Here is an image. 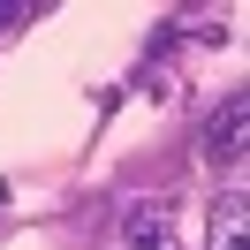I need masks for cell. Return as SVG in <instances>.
Returning a JSON list of instances; mask_svg holds the SVG:
<instances>
[{"label":"cell","mask_w":250,"mask_h":250,"mask_svg":"<svg viewBox=\"0 0 250 250\" xmlns=\"http://www.w3.org/2000/svg\"><path fill=\"white\" fill-rule=\"evenodd\" d=\"M243 122H250V99L228 91L212 106V122H205V159H212V167H243Z\"/></svg>","instance_id":"cell-1"},{"label":"cell","mask_w":250,"mask_h":250,"mask_svg":"<svg viewBox=\"0 0 250 250\" xmlns=\"http://www.w3.org/2000/svg\"><path fill=\"white\" fill-rule=\"evenodd\" d=\"M129 235H137V250H174L167 220H152V212H129Z\"/></svg>","instance_id":"cell-3"},{"label":"cell","mask_w":250,"mask_h":250,"mask_svg":"<svg viewBox=\"0 0 250 250\" xmlns=\"http://www.w3.org/2000/svg\"><path fill=\"white\" fill-rule=\"evenodd\" d=\"M23 16H31V8H23V0H0V31H16Z\"/></svg>","instance_id":"cell-4"},{"label":"cell","mask_w":250,"mask_h":250,"mask_svg":"<svg viewBox=\"0 0 250 250\" xmlns=\"http://www.w3.org/2000/svg\"><path fill=\"white\" fill-rule=\"evenodd\" d=\"M250 243V212H243V189H228L212 212V250H243Z\"/></svg>","instance_id":"cell-2"}]
</instances>
